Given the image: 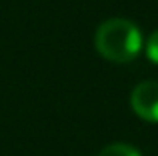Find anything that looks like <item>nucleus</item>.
<instances>
[{"mask_svg": "<svg viewBox=\"0 0 158 156\" xmlns=\"http://www.w3.org/2000/svg\"><path fill=\"white\" fill-rule=\"evenodd\" d=\"M98 156H142L138 148H134L132 144L126 142H114V144H108L100 150Z\"/></svg>", "mask_w": 158, "mask_h": 156, "instance_id": "nucleus-3", "label": "nucleus"}, {"mask_svg": "<svg viewBox=\"0 0 158 156\" xmlns=\"http://www.w3.org/2000/svg\"><path fill=\"white\" fill-rule=\"evenodd\" d=\"M146 54L150 60L158 62V30H154L148 38V44H146Z\"/></svg>", "mask_w": 158, "mask_h": 156, "instance_id": "nucleus-4", "label": "nucleus"}, {"mask_svg": "<svg viewBox=\"0 0 158 156\" xmlns=\"http://www.w3.org/2000/svg\"><path fill=\"white\" fill-rule=\"evenodd\" d=\"M130 106L142 120L158 122V80H144L134 86Z\"/></svg>", "mask_w": 158, "mask_h": 156, "instance_id": "nucleus-2", "label": "nucleus"}, {"mask_svg": "<svg viewBox=\"0 0 158 156\" xmlns=\"http://www.w3.org/2000/svg\"><path fill=\"white\" fill-rule=\"evenodd\" d=\"M96 50L114 62H128L140 52L142 34L128 18H108L98 26L94 36Z\"/></svg>", "mask_w": 158, "mask_h": 156, "instance_id": "nucleus-1", "label": "nucleus"}]
</instances>
